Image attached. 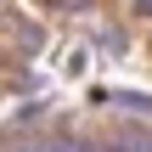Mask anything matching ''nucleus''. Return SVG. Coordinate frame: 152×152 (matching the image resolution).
<instances>
[{
    "label": "nucleus",
    "mask_w": 152,
    "mask_h": 152,
    "mask_svg": "<svg viewBox=\"0 0 152 152\" xmlns=\"http://www.w3.org/2000/svg\"><path fill=\"white\" fill-rule=\"evenodd\" d=\"M130 152H152V141H135V147H130Z\"/></svg>",
    "instance_id": "obj_2"
},
{
    "label": "nucleus",
    "mask_w": 152,
    "mask_h": 152,
    "mask_svg": "<svg viewBox=\"0 0 152 152\" xmlns=\"http://www.w3.org/2000/svg\"><path fill=\"white\" fill-rule=\"evenodd\" d=\"M141 11H152V0H141Z\"/></svg>",
    "instance_id": "obj_4"
},
{
    "label": "nucleus",
    "mask_w": 152,
    "mask_h": 152,
    "mask_svg": "<svg viewBox=\"0 0 152 152\" xmlns=\"http://www.w3.org/2000/svg\"><path fill=\"white\" fill-rule=\"evenodd\" d=\"M62 6H90V0H62Z\"/></svg>",
    "instance_id": "obj_3"
},
{
    "label": "nucleus",
    "mask_w": 152,
    "mask_h": 152,
    "mask_svg": "<svg viewBox=\"0 0 152 152\" xmlns=\"http://www.w3.org/2000/svg\"><path fill=\"white\" fill-rule=\"evenodd\" d=\"M11 152H51V147H45V141H17Z\"/></svg>",
    "instance_id": "obj_1"
}]
</instances>
